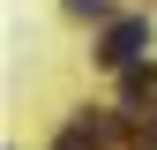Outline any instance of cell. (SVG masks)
Here are the masks:
<instances>
[{
  "label": "cell",
  "instance_id": "obj_1",
  "mask_svg": "<svg viewBox=\"0 0 157 150\" xmlns=\"http://www.w3.org/2000/svg\"><path fill=\"white\" fill-rule=\"evenodd\" d=\"M142 45H150V23H142V15H127V23H112V30H105L97 60H105V68H135V60H142Z\"/></svg>",
  "mask_w": 157,
  "mask_h": 150
},
{
  "label": "cell",
  "instance_id": "obj_2",
  "mask_svg": "<svg viewBox=\"0 0 157 150\" xmlns=\"http://www.w3.org/2000/svg\"><path fill=\"white\" fill-rule=\"evenodd\" d=\"M67 8H75V15H105V0H67Z\"/></svg>",
  "mask_w": 157,
  "mask_h": 150
}]
</instances>
